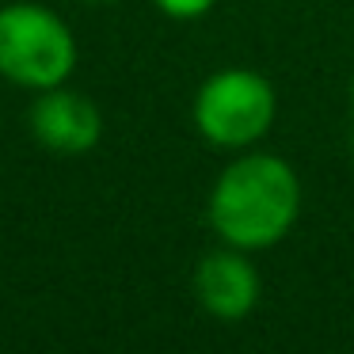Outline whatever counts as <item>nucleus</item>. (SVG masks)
<instances>
[{
	"mask_svg": "<svg viewBox=\"0 0 354 354\" xmlns=\"http://www.w3.org/2000/svg\"><path fill=\"white\" fill-rule=\"evenodd\" d=\"M301 217V176L286 156L244 149L221 168L206 198V221L221 244L267 252L282 244Z\"/></svg>",
	"mask_w": 354,
	"mask_h": 354,
	"instance_id": "nucleus-1",
	"label": "nucleus"
},
{
	"mask_svg": "<svg viewBox=\"0 0 354 354\" xmlns=\"http://www.w3.org/2000/svg\"><path fill=\"white\" fill-rule=\"evenodd\" d=\"M278 118V92L259 69L229 65L209 73L191 103V122L209 149L244 153L255 149Z\"/></svg>",
	"mask_w": 354,
	"mask_h": 354,
	"instance_id": "nucleus-2",
	"label": "nucleus"
},
{
	"mask_svg": "<svg viewBox=\"0 0 354 354\" xmlns=\"http://www.w3.org/2000/svg\"><path fill=\"white\" fill-rule=\"evenodd\" d=\"M80 46L73 27L39 0L0 8V80L27 92L57 88L77 73Z\"/></svg>",
	"mask_w": 354,
	"mask_h": 354,
	"instance_id": "nucleus-3",
	"label": "nucleus"
},
{
	"mask_svg": "<svg viewBox=\"0 0 354 354\" xmlns=\"http://www.w3.org/2000/svg\"><path fill=\"white\" fill-rule=\"evenodd\" d=\"M191 290L198 297L202 313H209L221 324H236L259 308L263 297V278L259 267L252 263V252L232 244H217L194 263Z\"/></svg>",
	"mask_w": 354,
	"mask_h": 354,
	"instance_id": "nucleus-4",
	"label": "nucleus"
},
{
	"mask_svg": "<svg viewBox=\"0 0 354 354\" xmlns=\"http://www.w3.org/2000/svg\"><path fill=\"white\" fill-rule=\"evenodd\" d=\"M31 138L46 153L57 156H84L103 138V111L92 95L73 92L69 84L35 92V103L27 111Z\"/></svg>",
	"mask_w": 354,
	"mask_h": 354,
	"instance_id": "nucleus-5",
	"label": "nucleus"
},
{
	"mask_svg": "<svg viewBox=\"0 0 354 354\" xmlns=\"http://www.w3.org/2000/svg\"><path fill=\"white\" fill-rule=\"evenodd\" d=\"M153 8L164 12L168 19H183V24H191V19L209 16V12L217 8V0H153Z\"/></svg>",
	"mask_w": 354,
	"mask_h": 354,
	"instance_id": "nucleus-6",
	"label": "nucleus"
},
{
	"mask_svg": "<svg viewBox=\"0 0 354 354\" xmlns=\"http://www.w3.org/2000/svg\"><path fill=\"white\" fill-rule=\"evenodd\" d=\"M80 4H115V0H80Z\"/></svg>",
	"mask_w": 354,
	"mask_h": 354,
	"instance_id": "nucleus-7",
	"label": "nucleus"
},
{
	"mask_svg": "<svg viewBox=\"0 0 354 354\" xmlns=\"http://www.w3.org/2000/svg\"><path fill=\"white\" fill-rule=\"evenodd\" d=\"M346 95H351V111H354V77H351V92H346Z\"/></svg>",
	"mask_w": 354,
	"mask_h": 354,
	"instance_id": "nucleus-8",
	"label": "nucleus"
}]
</instances>
